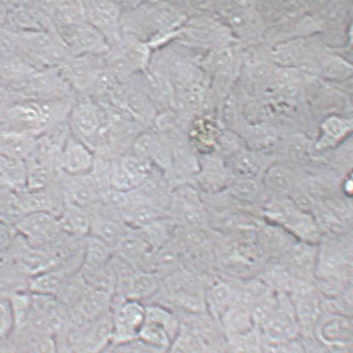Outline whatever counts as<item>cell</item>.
I'll return each mask as SVG.
<instances>
[{"label":"cell","instance_id":"1","mask_svg":"<svg viewBox=\"0 0 353 353\" xmlns=\"http://www.w3.org/2000/svg\"><path fill=\"white\" fill-rule=\"evenodd\" d=\"M15 32L19 54L36 67L59 68L72 57L56 32Z\"/></svg>","mask_w":353,"mask_h":353},{"label":"cell","instance_id":"2","mask_svg":"<svg viewBox=\"0 0 353 353\" xmlns=\"http://www.w3.org/2000/svg\"><path fill=\"white\" fill-rule=\"evenodd\" d=\"M61 41L72 56L93 55L105 56L111 46L104 36L86 22L55 28Z\"/></svg>","mask_w":353,"mask_h":353},{"label":"cell","instance_id":"3","mask_svg":"<svg viewBox=\"0 0 353 353\" xmlns=\"http://www.w3.org/2000/svg\"><path fill=\"white\" fill-rule=\"evenodd\" d=\"M105 66L104 56L83 55L72 56L59 70L77 95L88 97Z\"/></svg>","mask_w":353,"mask_h":353},{"label":"cell","instance_id":"4","mask_svg":"<svg viewBox=\"0 0 353 353\" xmlns=\"http://www.w3.org/2000/svg\"><path fill=\"white\" fill-rule=\"evenodd\" d=\"M112 314V346L120 347L135 342L145 323V308L143 304L128 300L117 305Z\"/></svg>","mask_w":353,"mask_h":353},{"label":"cell","instance_id":"5","mask_svg":"<svg viewBox=\"0 0 353 353\" xmlns=\"http://www.w3.org/2000/svg\"><path fill=\"white\" fill-rule=\"evenodd\" d=\"M67 121L72 135L85 142L99 131L105 122V116L94 99L77 95Z\"/></svg>","mask_w":353,"mask_h":353},{"label":"cell","instance_id":"6","mask_svg":"<svg viewBox=\"0 0 353 353\" xmlns=\"http://www.w3.org/2000/svg\"><path fill=\"white\" fill-rule=\"evenodd\" d=\"M84 19L97 28L111 47L121 42V12L117 3L108 1L83 2Z\"/></svg>","mask_w":353,"mask_h":353},{"label":"cell","instance_id":"7","mask_svg":"<svg viewBox=\"0 0 353 353\" xmlns=\"http://www.w3.org/2000/svg\"><path fill=\"white\" fill-rule=\"evenodd\" d=\"M15 227L28 245L34 247L47 245L62 231L59 217L48 213H27L15 223Z\"/></svg>","mask_w":353,"mask_h":353},{"label":"cell","instance_id":"8","mask_svg":"<svg viewBox=\"0 0 353 353\" xmlns=\"http://www.w3.org/2000/svg\"><path fill=\"white\" fill-rule=\"evenodd\" d=\"M93 163L94 153L71 133L60 153L59 170L69 175H87Z\"/></svg>","mask_w":353,"mask_h":353},{"label":"cell","instance_id":"9","mask_svg":"<svg viewBox=\"0 0 353 353\" xmlns=\"http://www.w3.org/2000/svg\"><path fill=\"white\" fill-rule=\"evenodd\" d=\"M56 178L59 181V189L65 200L74 202L84 209L101 202L89 174L69 175L59 170Z\"/></svg>","mask_w":353,"mask_h":353},{"label":"cell","instance_id":"10","mask_svg":"<svg viewBox=\"0 0 353 353\" xmlns=\"http://www.w3.org/2000/svg\"><path fill=\"white\" fill-rule=\"evenodd\" d=\"M314 332L324 346L343 348L352 344V323L347 316L338 314L319 319Z\"/></svg>","mask_w":353,"mask_h":353},{"label":"cell","instance_id":"11","mask_svg":"<svg viewBox=\"0 0 353 353\" xmlns=\"http://www.w3.org/2000/svg\"><path fill=\"white\" fill-rule=\"evenodd\" d=\"M261 330L263 344L279 346L295 341L299 334L300 327L289 310L276 309L274 315Z\"/></svg>","mask_w":353,"mask_h":353},{"label":"cell","instance_id":"12","mask_svg":"<svg viewBox=\"0 0 353 353\" xmlns=\"http://www.w3.org/2000/svg\"><path fill=\"white\" fill-rule=\"evenodd\" d=\"M51 186L43 189L16 192L23 213H48L59 217L65 204L60 202L61 198L64 197L60 189L57 192Z\"/></svg>","mask_w":353,"mask_h":353},{"label":"cell","instance_id":"13","mask_svg":"<svg viewBox=\"0 0 353 353\" xmlns=\"http://www.w3.org/2000/svg\"><path fill=\"white\" fill-rule=\"evenodd\" d=\"M36 142L37 137L0 125V154L3 156L24 161L34 151Z\"/></svg>","mask_w":353,"mask_h":353},{"label":"cell","instance_id":"14","mask_svg":"<svg viewBox=\"0 0 353 353\" xmlns=\"http://www.w3.org/2000/svg\"><path fill=\"white\" fill-rule=\"evenodd\" d=\"M61 229L72 235H87L91 230V218L83 207L65 200L59 217Z\"/></svg>","mask_w":353,"mask_h":353},{"label":"cell","instance_id":"15","mask_svg":"<svg viewBox=\"0 0 353 353\" xmlns=\"http://www.w3.org/2000/svg\"><path fill=\"white\" fill-rule=\"evenodd\" d=\"M112 300L111 294L108 291L90 288L81 296L74 306L89 320L94 322L111 311Z\"/></svg>","mask_w":353,"mask_h":353},{"label":"cell","instance_id":"16","mask_svg":"<svg viewBox=\"0 0 353 353\" xmlns=\"http://www.w3.org/2000/svg\"><path fill=\"white\" fill-rule=\"evenodd\" d=\"M91 232L93 237L99 238L109 247L119 245L121 239L128 233L127 229L121 225V223L115 219L104 216L91 218Z\"/></svg>","mask_w":353,"mask_h":353},{"label":"cell","instance_id":"17","mask_svg":"<svg viewBox=\"0 0 353 353\" xmlns=\"http://www.w3.org/2000/svg\"><path fill=\"white\" fill-rule=\"evenodd\" d=\"M138 341L158 352L168 351L174 339L164 327L155 323L145 322L138 334Z\"/></svg>","mask_w":353,"mask_h":353},{"label":"cell","instance_id":"18","mask_svg":"<svg viewBox=\"0 0 353 353\" xmlns=\"http://www.w3.org/2000/svg\"><path fill=\"white\" fill-rule=\"evenodd\" d=\"M163 212L159 207L150 204V202H138V204L130 207L124 210L123 217L124 220L137 227V228L145 229L154 225L161 218Z\"/></svg>","mask_w":353,"mask_h":353},{"label":"cell","instance_id":"19","mask_svg":"<svg viewBox=\"0 0 353 353\" xmlns=\"http://www.w3.org/2000/svg\"><path fill=\"white\" fill-rule=\"evenodd\" d=\"M66 281L63 270L46 271L32 278L30 287L35 294L54 296L59 294Z\"/></svg>","mask_w":353,"mask_h":353},{"label":"cell","instance_id":"20","mask_svg":"<svg viewBox=\"0 0 353 353\" xmlns=\"http://www.w3.org/2000/svg\"><path fill=\"white\" fill-rule=\"evenodd\" d=\"M10 187L0 185V221L10 225L17 222L26 213L20 206L17 193Z\"/></svg>","mask_w":353,"mask_h":353},{"label":"cell","instance_id":"21","mask_svg":"<svg viewBox=\"0 0 353 353\" xmlns=\"http://www.w3.org/2000/svg\"><path fill=\"white\" fill-rule=\"evenodd\" d=\"M157 278L151 274L132 275L128 280L125 295L129 300L139 302L152 296L157 289Z\"/></svg>","mask_w":353,"mask_h":353},{"label":"cell","instance_id":"22","mask_svg":"<svg viewBox=\"0 0 353 353\" xmlns=\"http://www.w3.org/2000/svg\"><path fill=\"white\" fill-rule=\"evenodd\" d=\"M261 331L252 330L229 336L230 353H265Z\"/></svg>","mask_w":353,"mask_h":353},{"label":"cell","instance_id":"23","mask_svg":"<svg viewBox=\"0 0 353 353\" xmlns=\"http://www.w3.org/2000/svg\"><path fill=\"white\" fill-rule=\"evenodd\" d=\"M111 247L99 238H88L85 251V263L88 269H103L111 259Z\"/></svg>","mask_w":353,"mask_h":353},{"label":"cell","instance_id":"24","mask_svg":"<svg viewBox=\"0 0 353 353\" xmlns=\"http://www.w3.org/2000/svg\"><path fill=\"white\" fill-rule=\"evenodd\" d=\"M145 308V322L155 323L164 327L174 339L179 334V323L173 314H170L163 307L158 306H148Z\"/></svg>","mask_w":353,"mask_h":353},{"label":"cell","instance_id":"25","mask_svg":"<svg viewBox=\"0 0 353 353\" xmlns=\"http://www.w3.org/2000/svg\"><path fill=\"white\" fill-rule=\"evenodd\" d=\"M116 249L119 251L121 258L127 260H133L143 257L147 253L148 245L143 239L128 233L116 246Z\"/></svg>","mask_w":353,"mask_h":353},{"label":"cell","instance_id":"26","mask_svg":"<svg viewBox=\"0 0 353 353\" xmlns=\"http://www.w3.org/2000/svg\"><path fill=\"white\" fill-rule=\"evenodd\" d=\"M28 345L32 353H58L55 341L51 334L31 332Z\"/></svg>","mask_w":353,"mask_h":353},{"label":"cell","instance_id":"27","mask_svg":"<svg viewBox=\"0 0 353 353\" xmlns=\"http://www.w3.org/2000/svg\"><path fill=\"white\" fill-rule=\"evenodd\" d=\"M322 68L327 75L334 78H341L352 73V67L348 64L334 57L324 59L322 61Z\"/></svg>","mask_w":353,"mask_h":353},{"label":"cell","instance_id":"28","mask_svg":"<svg viewBox=\"0 0 353 353\" xmlns=\"http://www.w3.org/2000/svg\"><path fill=\"white\" fill-rule=\"evenodd\" d=\"M267 182L272 189L285 192L291 186L290 173L283 168H274L268 174Z\"/></svg>","mask_w":353,"mask_h":353},{"label":"cell","instance_id":"29","mask_svg":"<svg viewBox=\"0 0 353 353\" xmlns=\"http://www.w3.org/2000/svg\"><path fill=\"white\" fill-rule=\"evenodd\" d=\"M303 55V47L299 44H292L278 48L275 52L276 59L283 64L297 62Z\"/></svg>","mask_w":353,"mask_h":353},{"label":"cell","instance_id":"30","mask_svg":"<svg viewBox=\"0 0 353 353\" xmlns=\"http://www.w3.org/2000/svg\"><path fill=\"white\" fill-rule=\"evenodd\" d=\"M230 290L225 284H219L214 287L210 293V300L216 310H225L230 300Z\"/></svg>","mask_w":353,"mask_h":353},{"label":"cell","instance_id":"31","mask_svg":"<svg viewBox=\"0 0 353 353\" xmlns=\"http://www.w3.org/2000/svg\"><path fill=\"white\" fill-rule=\"evenodd\" d=\"M232 60L233 56L229 48H223L214 53L210 63L213 70L225 72L229 70Z\"/></svg>","mask_w":353,"mask_h":353},{"label":"cell","instance_id":"32","mask_svg":"<svg viewBox=\"0 0 353 353\" xmlns=\"http://www.w3.org/2000/svg\"><path fill=\"white\" fill-rule=\"evenodd\" d=\"M352 125L349 122L336 119V117H331L327 120L323 124V129L327 133L334 137H339L344 135L348 131H350Z\"/></svg>","mask_w":353,"mask_h":353},{"label":"cell","instance_id":"33","mask_svg":"<svg viewBox=\"0 0 353 353\" xmlns=\"http://www.w3.org/2000/svg\"><path fill=\"white\" fill-rule=\"evenodd\" d=\"M265 353H305L301 345H299L295 341L293 342L279 345V346H269L263 344Z\"/></svg>","mask_w":353,"mask_h":353},{"label":"cell","instance_id":"34","mask_svg":"<svg viewBox=\"0 0 353 353\" xmlns=\"http://www.w3.org/2000/svg\"><path fill=\"white\" fill-rule=\"evenodd\" d=\"M11 235L6 223L0 221V251L10 245Z\"/></svg>","mask_w":353,"mask_h":353},{"label":"cell","instance_id":"35","mask_svg":"<svg viewBox=\"0 0 353 353\" xmlns=\"http://www.w3.org/2000/svg\"><path fill=\"white\" fill-rule=\"evenodd\" d=\"M10 2L0 1V28L5 27L9 16Z\"/></svg>","mask_w":353,"mask_h":353},{"label":"cell","instance_id":"36","mask_svg":"<svg viewBox=\"0 0 353 353\" xmlns=\"http://www.w3.org/2000/svg\"><path fill=\"white\" fill-rule=\"evenodd\" d=\"M7 260L6 256L3 255L1 251H0V269H3V267L6 265Z\"/></svg>","mask_w":353,"mask_h":353},{"label":"cell","instance_id":"37","mask_svg":"<svg viewBox=\"0 0 353 353\" xmlns=\"http://www.w3.org/2000/svg\"><path fill=\"white\" fill-rule=\"evenodd\" d=\"M0 353H7V348L3 346V343H0Z\"/></svg>","mask_w":353,"mask_h":353}]
</instances>
